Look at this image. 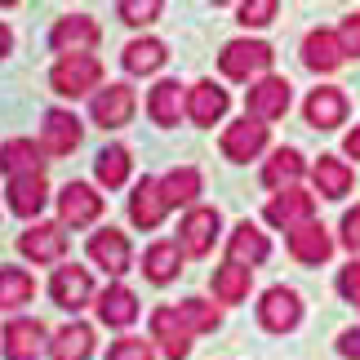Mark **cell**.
I'll return each instance as SVG.
<instances>
[{
	"instance_id": "14",
	"label": "cell",
	"mask_w": 360,
	"mask_h": 360,
	"mask_svg": "<svg viewBox=\"0 0 360 360\" xmlns=\"http://www.w3.org/2000/svg\"><path fill=\"white\" fill-rule=\"evenodd\" d=\"M80 138H85V124L76 120V112H67V107L45 112V124H40V151L45 156H72Z\"/></svg>"
},
{
	"instance_id": "39",
	"label": "cell",
	"mask_w": 360,
	"mask_h": 360,
	"mask_svg": "<svg viewBox=\"0 0 360 360\" xmlns=\"http://www.w3.org/2000/svg\"><path fill=\"white\" fill-rule=\"evenodd\" d=\"M276 13H281V5H276V0H249V5L236 9V22H240V27H267Z\"/></svg>"
},
{
	"instance_id": "31",
	"label": "cell",
	"mask_w": 360,
	"mask_h": 360,
	"mask_svg": "<svg viewBox=\"0 0 360 360\" xmlns=\"http://www.w3.org/2000/svg\"><path fill=\"white\" fill-rule=\"evenodd\" d=\"M205 191V178H200V169L196 165H178V169H169L160 178V196H165V205H191L196 210V196Z\"/></svg>"
},
{
	"instance_id": "10",
	"label": "cell",
	"mask_w": 360,
	"mask_h": 360,
	"mask_svg": "<svg viewBox=\"0 0 360 360\" xmlns=\"http://www.w3.org/2000/svg\"><path fill=\"white\" fill-rule=\"evenodd\" d=\"M18 254L36 267H49V262H67V231L58 223H32L18 236Z\"/></svg>"
},
{
	"instance_id": "28",
	"label": "cell",
	"mask_w": 360,
	"mask_h": 360,
	"mask_svg": "<svg viewBox=\"0 0 360 360\" xmlns=\"http://www.w3.org/2000/svg\"><path fill=\"white\" fill-rule=\"evenodd\" d=\"M0 174L18 178V174H45V151L32 138H9L0 143Z\"/></svg>"
},
{
	"instance_id": "36",
	"label": "cell",
	"mask_w": 360,
	"mask_h": 360,
	"mask_svg": "<svg viewBox=\"0 0 360 360\" xmlns=\"http://www.w3.org/2000/svg\"><path fill=\"white\" fill-rule=\"evenodd\" d=\"M178 316L187 321L191 334H214V329L223 325V311H218L214 302H205V298H187V302H178Z\"/></svg>"
},
{
	"instance_id": "6",
	"label": "cell",
	"mask_w": 360,
	"mask_h": 360,
	"mask_svg": "<svg viewBox=\"0 0 360 360\" xmlns=\"http://www.w3.org/2000/svg\"><path fill=\"white\" fill-rule=\"evenodd\" d=\"M298 321H302V298H298V289L271 285L267 294L258 298V325L267 329V334H294Z\"/></svg>"
},
{
	"instance_id": "11",
	"label": "cell",
	"mask_w": 360,
	"mask_h": 360,
	"mask_svg": "<svg viewBox=\"0 0 360 360\" xmlns=\"http://www.w3.org/2000/svg\"><path fill=\"white\" fill-rule=\"evenodd\" d=\"M103 218V196L94 191L89 183H67L58 191V227H89V223H98Z\"/></svg>"
},
{
	"instance_id": "27",
	"label": "cell",
	"mask_w": 360,
	"mask_h": 360,
	"mask_svg": "<svg viewBox=\"0 0 360 360\" xmlns=\"http://www.w3.org/2000/svg\"><path fill=\"white\" fill-rule=\"evenodd\" d=\"M94 347H98V338H94V325L72 321V325H63L58 334L49 338V360H89Z\"/></svg>"
},
{
	"instance_id": "2",
	"label": "cell",
	"mask_w": 360,
	"mask_h": 360,
	"mask_svg": "<svg viewBox=\"0 0 360 360\" xmlns=\"http://www.w3.org/2000/svg\"><path fill=\"white\" fill-rule=\"evenodd\" d=\"M271 58H276V49L267 40H227L223 53H218V67H223V76L254 85V80L271 76Z\"/></svg>"
},
{
	"instance_id": "38",
	"label": "cell",
	"mask_w": 360,
	"mask_h": 360,
	"mask_svg": "<svg viewBox=\"0 0 360 360\" xmlns=\"http://www.w3.org/2000/svg\"><path fill=\"white\" fill-rule=\"evenodd\" d=\"M107 360H156V347L147 338H116L107 347Z\"/></svg>"
},
{
	"instance_id": "32",
	"label": "cell",
	"mask_w": 360,
	"mask_h": 360,
	"mask_svg": "<svg viewBox=\"0 0 360 360\" xmlns=\"http://www.w3.org/2000/svg\"><path fill=\"white\" fill-rule=\"evenodd\" d=\"M307 174V160H302V151L294 147H281V151H271V160L262 165V183H267L271 191H289V187H298V178Z\"/></svg>"
},
{
	"instance_id": "24",
	"label": "cell",
	"mask_w": 360,
	"mask_h": 360,
	"mask_svg": "<svg viewBox=\"0 0 360 360\" xmlns=\"http://www.w3.org/2000/svg\"><path fill=\"white\" fill-rule=\"evenodd\" d=\"M311 183L321 191V200H342V196H352V187H356V169L338 156H321L311 165Z\"/></svg>"
},
{
	"instance_id": "9",
	"label": "cell",
	"mask_w": 360,
	"mask_h": 360,
	"mask_svg": "<svg viewBox=\"0 0 360 360\" xmlns=\"http://www.w3.org/2000/svg\"><path fill=\"white\" fill-rule=\"evenodd\" d=\"M45 352V325L32 316H13L0 325V356L5 360H40Z\"/></svg>"
},
{
	"instance_id": "43",
	"label": "cell",
	"mask_w": 360,
	"mask_h": 360,
	"mask_svg": "<svg viewBox=\"0 0 360 360\" xmlns=\"http://www.w3.org/2000/svg\"><path fill=\"white\" fill-rule=\"evenodd\" d=\"M338 352L347 360H360V329H342V334H338Z\"/></svg>"
},
{
	"instance_id": "8",
	"label": "cell",
	"mask_w": 360,
	"mask_h": 360,
	"mask_svg": "<svg viewBox=\"0 0 360 360\" xmlns=\"http://www.w3.org/2000/svg\"><path fill=\"white\" fill-rule=\"evenodd\" d=\"M134 107H138V94L134 85H124V80H112V85H103L94 94L89 103V116L98 129H124V124L134 120Z\"/></svg>"
},
{
	"instance_id": "1",
	"label": "cell",
	"mask_w": 360,
	"mask_h": 360,
	"mask_svg": "<svg viewBox=\"0 0 360 360\" xmlns=\"http://www.w3.org/2000/svg\"><path fill=\"white\" fill-rule=\"evenodd\" d=\"M49 89L58 98H85L103 89V63L94 53H67L49 67Z\"/></svg>"
},
{
	"instance_id": "19",
	"label": "cell",
	"mask_w": 360,
	"mask_h": 360,
	"mask_svg": "<svg viewBox=\"0 0 360 360\" xmlns=\"http://www.w3.org/2000/svg\"><path fill=\"white\" fill-rule=\"evenodd\" d=\"M94 311L107 329H129L138 321V294L129 285H107L103 294H94Z\"/></svg>"
},
{
	"instance_id": "45",
	"label": "cell",
	"mask_w": 360,
	"mask_h": 360,
	"mask_svg": "<svg viewBox=\"0 0 360 360\" xmlns=\"http://www.w3.org/2000/svg\"><path fill=\"white\" fill-rule=\"evenodd\" d=\"M9 49H13V32L0 22V58H9Z\"/></svg>"
},
{
	"instance_id": "21",
	"label": "cell",
	"mask_w": 360,
	"mask_h": 360,
	"mask_svg": "<svg viewBox=\"0 0 360 360\" xmlns=\"http://www.w3.org/2000/svg\"><path fill=\"white\" fill-rule=\"evenodd\" d=\"M271 254V240H267V231H258L254 223H236V231L227 236V262H236V267H249L254 271L258 262H267Z\"/></svg>"
},
{
	"instance_id": "3",
	"label": "cell",
	"mask_w": 360,
	"mask_h": 360,
	"mask_svg": "<svg viewBox=\"0 0 360 360\" xmlns=\"http://www.w3.org/2000/svg\"><path fill=\"white\" fill-rule=\"evenodd\" d=\"M289 103H294V85H289L285 76H262L254 85L245 89V116L249 120H281L289 112Z\"/></svg>"
},
{
	"instance_id": "44",
	"label": "cell",
	"mask_w": 360,
	"mask_h": 360,
	"mask_svg": "<svg viewBox=\"0 0 360 360\" xmlns=\"http://www.w3.org/2000/svg\"><path fill=\"white\" fill-rule=\"evenodd\" d=\"M342 151H347L352 160H360V124H356V129H352L347 138H342Z\"/></svg>"
},
{
	"instance_id": "41",
	"label": "cell",
	"mask_w": 360,
	"mask_h": 360,
	"mask_svg": "<svg viewBox=\"0 0 360 360\" xmlns=\"http://www.w3.org/2000/svg\"><path fill=\"white\" fill-rule=\"evenodd\" d=\"M338 294L347 298V302H356V307H360V258H352L347 267L338 271Z\"/></svg>"
},
{
	"instance_id": "23",
	"label": "cell",
	"mask_w": 360,
	"mask_h": 360,
	"mask_svg": "<svg viewBox=\"0 0 360 360\" xmlns=\"http://www.w3.org/2000/svg\"><path fill=\"white\" fill-rule=\"evenodd\" d=\"M227 89L214 85V80H196V85L187 89V116L200 124V129H210V124H218L227 116Z\"/></svg>"
},
{
	"instance_id": "20",
	"label": "cell",
	"mask_w": 360,
	"mask_h": 360,
	"mask_svg": "<svg viewBox=\"0 0 360 360\" xmlns=\"http://www.w3.org/2000/svg\"><path fill=\"white\" fill-rule=\"evenodd\" d=\"M165 214H169V205H165V196H160V178H143V183H134L129 223L143 227V231H156L165 223Z\"/></svg>"
},
{
	"instance_id": "29",
	"label": "cell",
	"mask_w": 360,
	"mask_h": 360,
	"mask_svg": "<svg viewBox=\"0 0 360 360\" xmlns=\"http://www.w3.org/2000/svg\"><path fill=\"white\" fill-rule=\"evenodd\" d=\"M178 271H183V249H178V240H156L147 245L143 254V276L151 285H169L178 281Z\"/></svg>"
},
{
	"instance_id": "40",
	"label": "cell",
	"mask_w": 360,
	"mask_h": 360,
	"mask_svg": "<svg viewBox=\"0 0 360 360\" xmlns=\"http://www.w3.org/2000/svg\"><path fill=\"white\" fill-rule=\"evenodd\" d=\"M338 49H342V58H360V13H347V18L338 22Z\"/></svg>"
},
{
	"instance_id": "25",
	"label": "cell",
	"mask_w": 360,
	"mask_h": 360,
	"mask_svg": "<svg viewBox=\"0 0 360 360\" xmlns=\"http://www.w3.org/2000/svg\"><path fill=\"white\" fill-rule=\"evenodd\" d=\"M342 63H347V58H342V49H338V36H334V32L316 27V32L302 36V67H307V72L329 76V72H338Z\"/></svg>"
},
{
	"instance_id": "18",
	"label": "cell",
	"mask_w": 360,
	"mask_h": 360,
	"mask_svg": "<svg viewBox=\"0 0 360 360\" xmlns=\"http://www.w3.org/2000/svg\"><path fill=\"white\" fill-rule=\"evenodd\" d=\"M302 116H307L311 129H338L342 120H347V94H342L338 85H321V89H311L307 94V103H302Z\"/></svg>"
},
{
	"instance_id": "16",
	"label": "cell",
	"mask_w": 360,
	"mask_h": 360,
	"mask_svg": "<svg viewBox=\"0 0 360 360\" xmlns=\"http://www.w3.org/2000/svg\"><path fill=\"white\" fill-rule=\"evenodd\" d=\"M223 156L227 160H236V165H245V160H258L262 151H267V124L262 120H236V124H227L223 129Z\"/></svg>"
},
{
	"instance_id": "37",
	"label": "cell",
	"mask_w": 360,
	"mask_h": 360,
	"mask_svg": "<svg viewBox=\"0 0 360 360\" xmlns=\"http://www.w3.org/2000/svg\"><path fill=\"white\" fill-rule=\"evenodd\" d=\"M160 0H120L116 13H120V22H129V27H147V22H156L160 18Z\"/></svg>"
},
{
	"instance_id": "12",
	"label": "cell",
	"mask_w": 360,
	"mask_h": 360,
	"mask_svg": "<svg viewBox=\"0 0 360 360\" xmlns=\"http://www.w3.org/2000/svg\"><path fill=\"white\" fill-rule=\"evenodd\" d=\"M151 347H156L160 356H169V360H187L191 356V329H187V321L178 316V307H156L151 311Z\"/></svg>"
},
{
	"instance_id": "15",
	"label": "cell",
	"mask_w": 360,
	"mask_h": 360,
	"mask_svg": "<svg viewBox=\"0 0 360 360\" xmlns=\"http://www.w3.org/2000/svg\"><path fill=\"white\" fill-rule=\"evenodd\" d=\"M311 214H316V196L302 191V187L276 191V196L267 200V210H262V218H267L271 227H281V231H294L302 223H311Z\"/></svg>"
},
{
	"instance_id": "26",
	"label": "cell",
	"mask_w": 360,
	"mask_h": 360,
	"mask_svg": "<svg viewBox=\"0 0 360 360\" xmlns=\"http://www.w3.org/2000/svg\"><path fill=\"white\" fill-rule=\"evenodd\" d=\"M187 112V89L178 85V80H156L147 94V116L160 124V129H169L178 124V116Z\"/></svg>"
},
{
	"instance_id": "5",
	"label": "cell",
	"mask_w": 360,
	"mask_h": 360,
	"mask_svg": "<svg viewBox=\"0 0 360 360\" xmlns=\"http://www.w3.org/2000/svg\"><path fill=\"white\" fill-rule=\"evenodd\" d=\"M49 298H53V307H63V311L89 307V302H94V276H89V267H80V262H58L53 276H49Z\"/></svg>"
},
{
	"instance_id": "30",
	"label": "cell",
	"mask_w": 360,
	"mask_h": 360,
	"mask_svg": "<svg viewBox=\"0 0 360 360\" xmlns=\"http://www.w3.org/2000/svg\"><path fill=\"white\" fill-rule=\"evenodd\" d=\"M165 58H169V49H165V40H156V36H138V40H129V45H124V53H120V63H124V72H129V76H151V72H160Z\"/></svg>"
},
{
	"instance_id": "33",
	"label": "cell",
	"mask_w": 360,
	"mask_h": 360,
	"mask_svg": "<svg viewBox=\"0 0 360 360\" xmlns=\"http://www.w3.org/2000/svg\"><path fill=\"white\" fill-rule=\"evenodd\" d=\"M129 174H134V156H129V147L112 143V147H103L98 156H94V178H98L107 191L124 187V183H129Z\"/></svg>"
},
{
	"instance_id": "35",
	"label": "cell",
	"mask_w": 360,
	"mask_h": 360,
	"mask_svg": "<svg viewBox=\"0 0 360 360\" xmlns=\"http://www.w3.org/2000/svg\"><path fill=\"white\" fill-rule=\"evenodd\" d=\"M249 285H254V271H249V267H236V262L214 267V298L218 302H245Z\"/></svg>"
},
{
	"instance_id": "17",
	"label": "cell",
	"mask_w": 360,
	"mask_h": 360,
	"mask_svg": "<svg viewBox=\"0 0 360 360\" xmlns=\"http://www.w3.org/2000/svg\"><path fill=\"white\" fill-rule=\"evenodd\" d=\"M285 245L289 254H294V262H302V267H321V262H329V254H334V236L316 223H302L294 231H285Z\"/></svg>"
},
{
	"instance_id": "7",
	"label": "cell",
	"mask_w": 360,
	"mask_h": 360,
	"mask_svg": "<svg viewBox=\"0 0 360 360\" xmlns=\"http://www.w3.org/2000/svg\"><path fill=\"white\" fill-rule=\"evenodd\" d=\"M103 40V27L89 18V13H63L58 22L49 27V49L67 58V53H94V45Z\"/></svg>"
},
{
	"instance_id": "22",
	"label": "cell",
	"mask_w": 360,
	"mask_h": 360,
	"mask_svg": "<svg viewBox=\"0 0 360 360\" xmlns=\"http://www.w3.org/2000/svg\"><path fill=\"white\" fill-rule=\"evenodd\" d=\"M5 196H9V214L40 218V210L49 200V183H45V174H18V178H9Z\"/></svg>"
},
{
	"instance_id": "42",
	"label": "cell",
	"mask_w": 360,
	"mask_h": 360,
	"mask_svg": "<svg viewBox=\"0 0 360 360\" xmlns=\"http://www.w3.org/2000/svg\"><path fill=\"white\" fill-rule=\"evenodd\" d=\"M338 231H342V245H347L352 254H360V205L342 214V227H338Z\"/></svg>"
},
{
	"instance_id": "13",
	"label": "cell",
	"mask_w": 360,
	"mask_h": 360,
	"mask_svg": "<svg viewBox=\"0 0 360 360\" xmlns=\"http://www.w3.org/2000/svg\"><path fill=\"white\" fill-rule=\"evenodd\" d=\"M89 258H94V267H103L107 276H124L134 267V245H129V236L124 231H116V227H98L89 236Z\"/></svg>"
},
{
	"instance_id": "4",
	"label": "cell",
	"mask_w": 360,
	"mask_h": 360,
	"mask_svg": "<svg viewBox=\"0 0 360 360\" xmlns=\"http://www.w3.org/2000/svg\"><path fill=\"white\" fill-rule=\"evenodd\" d=\"M218 231H223V214H218L214 205L187 210V218L178 223V249H183V258H205L214 249Z\"/></svg>"
},
{
	"instance_id": "34",
	"label": "cell",
	"mask_w": 360,
	"mask_h": 360,
	"mask_svg": "<svg viewBox=\"0 0 360 360\" xmlns=\"http://www.w3.org/2000/svg\"><path fill=\"white\" fill-rule=\"evenodd\" d=\"M36 298V281L27 267H0V311H22Z\"/></svg>"
}]
</instances>
